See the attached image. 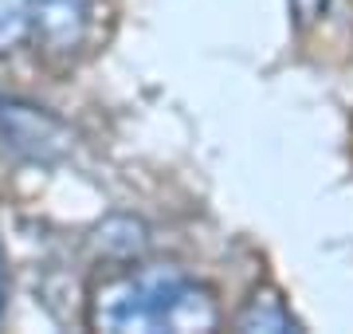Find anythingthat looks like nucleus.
<instances>
[{
	"label": "nucleus",
	"instance_id": "nucleus-8",
	"mask_svg": "<svg viewBox=\"0 0 353 334\" xmlns=\"http://www.w3.org/2000/svg\"><path fill=\"white\" fill-rule=\"evenodd\" d=\"M28 4H32V8H39V4H55V0H28Z\"/></svg>",
	"mask_w": 353,
	"mask_h": 334
},
{
	"label": "nucleus",
	"instance_id": "nucleus-2",
	"mask_svg": "<svg viewBox=\"0 0 353 334\" xmlns=\"http://www.w3.org/2000/svg\"><path fill=\"white\" fill-rule=\"evenodd\" d=\"M0 146L28 166H59L75 150V130L48 106L28 99H0Z\"/></svg>",
	"mask_w": 353,
	"mask_h": 334
},
{
	"label": "nucleus",
	"instance_id": "nucleus-5",
	"mask_svg": "<svg viewBox=\"0 0 353 334\" xmlns=\"http://www.w3.org/2000/svg\"><path fill=\"white\" fill-rule=\"evenodd\" d=\"M32 36V4L28 0H0V55L16 52Z\"/></svg>",
	"mask_w": 353,
	"mask_h": 334
},
{
	"label": "nucleus",
	"instance_id": "nucleus-7",
	"mask_svg": "<svg viewBox=\"0 0 353 334\" xmlns=\"http://www.w3.org/2000/svg\"><path fill=\"white\" fill-rule=\"evenodd\" d=\"M4 291H8V268H4V244H0V311H4Z\"/></svg>",
	"mask_w": 353,
	"mask_h": 334
},
{
	"label": "nucleus",
	"instance_id": "nucleus-6",
	"mask_svg": "<svg viewBox=\"0 0 353 334\" xmlns=\"http://www.w3.org/2000/svg\"><path fill=\"white\" fill-rule=\"evenodd\" d=\"M294 4V24L303 28H310L314 20H322V12H326V0H290Z\"/></svg>",
	"mask_w": 353,
	"mask_h": 334
},
{
	"label": "nucleus",
	"instance_id": "nucleus-3",
	"mask_svg": "<svg viewBox=\"0 0 353 334\" xmlns=\"http://www.w3.org/2000/svg\"><path fill=\"white\" fill-rule=\"evenodd\" d=\"M145 248H150V228H145V220L126 217V213L106 217L99 228L90 232V252H94L99 259L134 264V259L145 256Z\"/></svg>",
	"mask_w": 353,
	"mask_h": 334
},
{
	"label": "nucleus",
	"instance_id": "nucleus-1",
	"mask_svg": "<svg viewBox=\"0 0 353 334\" xmlns=\"http://www.w3.org/2000/svg\"><path fill=\"white\" fill-rule=\"evenodd\" d=\"M189 275L176 264H145V268L106 279L90 299V326L114 334H157L169 331V311L185 291Z\"/></svg>",
	"mask_w": 353,
	"mask_h": 334
},
{
	"label": "nucleus",
	"instance_id": "nucleus-4",
	"mask_svg": "<svg viewBox=\"0 0 353 334\" xmlns=\"http://www.w3.org/2000/svg\"><path fill=\"white\" fill-rule=\"evenodd\" d=\"M232 326L243 334H290V331H303L299 319L287 311L283 295L275 287H255L252 299L240 307V315L232 319Z\"/></svg>",
	"mask_w": 353,
	"mask_h": 334
}]
</instances>
